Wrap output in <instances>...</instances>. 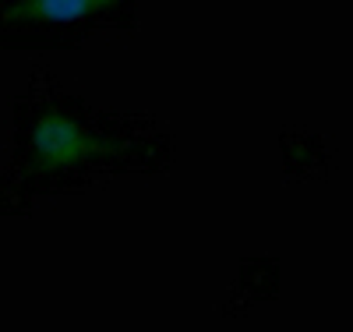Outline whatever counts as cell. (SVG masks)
Wrapping results in <instances>:
<instances>
[{"instance_id":"2","label":"cell","mask_w":353,"mask_h":332,"mask_svg":"<svg viewBox=\"0 0 353 332\" xmlns=\"http://www.w3.org/2000/svg\"><path fill=\"white\" fill-rule=\"evenodd\" d=\"M134 25L138 0H0L4 50H74L96 32Z\"/></svg>"},{"instance_id":"1","label":"cell","mask_w":353,"mask_h":332,"mask_svg":"<svg viewBox=\"0 0 353 332\" xmlns=\"http://www.w3.org/2000/svg\"><path fill=\"white\" fill-rule=\"evenodd\" d=\"M173 159L176 145L156 117L92 106L46 68H32L11 99L4 216H25L43 195H71L131 173H166Z\"/></svg>"}]
</instances>
